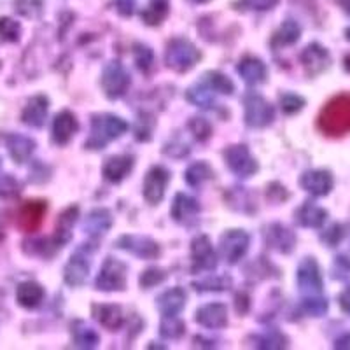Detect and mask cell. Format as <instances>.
<instances>
[{
    "label": "cell",
    "instance_id": "6da1fadb",
    "mask_svg": "<svg viewBox=\"0 0 350 350\" xmlns=\"http://www.w3.org/2000/svg\"><path fill=\"white\" fill-rule=\"evenodd\" d=\"M319 130L329 137L350 133V93L334 96L319 114Z\"/></svg>",
    "mask_w": 350,
    "mask_h": 350
},
{
    "label": "cell",
    "instance_id": "7a4b0ae2",
    "mask_svg": "<svg viewBox=\"0 0 350 350\" xmlns=\"http://www.w3.org/2000/svg\"><path fill=\"white\" fill-rule=\"evenodd\" d=\"M128 124L124 123L121 118H116V116H100V118H95L93 120V137L90 142H86L88 146H93L95 144L96 148H102L105 146L107 140L118 139L120 135H123L126 131Z\"/></svg>",
    "mask_w": 350,
    "mask_h": 350
},
{
    "label": "cell",
    "instance_id": "3957f363",
    "mask_svg": "<svg viewBox=\"0 0 350 350\" xmlns=\"http://www.w3.org/2000/svg\"><path fill=\"white\" fill-rule=\"evenodd\" d=\"M200 60V53L196 51L195 46H191L186 40H175L170 42L167 49V64L168 67L177 72H186L195 67L196 62Z\"/></svg>",
    "mask_w": 350,
    "mask_h": 350
},
{
    "label": "cell",
    "instance_id": "277c9868",
    "mask_svg": "<svg viewBox=\"0 0 350 350\" xmlns=\"http://www.w3.org/2000/svg\"><path fill=\"white\" fill-rule=\"evenodd\" d=\"M46 211H48V205H46V202H42V200H30V202H25L16 215L18 228L27 231V233L37 231L40 228V224H42Z\"/></svg>",
    "mask_w": 350,
    "mask_h": 350
},
{
    "label": "cell",
    "instance_id": "5b68a950",
    "mask_svg": "<svg viewBox=\"0 0 350 350\" xmlns=\"http://www.w3.org/2000/svg\"><path fill=\"white\" fill-rule=\"evenodd\" d=\"M245 120L251 126H267L273 120V109L259 95L245 98Z\"/></svg>",
    "mask_w": 350,
    "mask_h": 350
},
{
    "label": "cell",
    "instance_id": "8992f818",
    "mask_svg": "<svg viewBox=\"0 0 350 350\" xmlns=\"http://www.w3.org/2000/svg\"><path fill=\"white\" fill-rule=\"evenodd\" d=\"M224 156H226L228 167L240 177H251L258 170V163L251 158L245 146H233L224 152Z\"/></svg>",
    "mask_w": 350,
    "mask_h": 350
},
{
    "label": "cell",
    "instance_id": "52a82bcc",
    "mask_svg": "<svg viewBox=\"0 0 350 350\" xmlns=\"http://www.w3.org/2000/svg\"><path fill=\"white\" fill-rule=\"evenodd\" d=\"M124 282H126V277H124V265H121L120 261H114V259H107L104 268L100 270L98 279H96L98 289L121 291L124 289Z\"/></svg>",
    "mask_w": 350,
    "mask_h": 350
},
{
    "label": "cell",
    "instance_id": "ba28073f",
    "mask_svg": "<svg viewBox=\"0 0 350 350\" xmlns=\"http://www.w3.org/2000/svg\"><path fill=\"white\" fill-rule=\"evenodd\" d=\"M102 84H104L105 95L109 98H118L124 93V90L130 84V77L124 72V68L120 64H111L104 72V77H102Z\"/></svg>",
    "mask_w": 350,
    "mask_h": 350
},
{
    "label": "cell",
    "instance_id": "9c48e42d",
    "mask_svg": "<svg viewBox=\"0 0 350 350\" xmlns=\"http://www.w3.org/2000/svg\"><path fill=\"white\" fill-rule=\"evenodd\" d=\"M168 184V172L161 167H154L144 180V196L149 203L156 205L161 202L165 195V187Z\"/></svg>",
    "mask_w": 350,
    "mask_h": 350
},
{
    "label": "cell",
    "instance_id": "30bf717a",
    "mask_svg": "<svg viewBox=\"0 0 350 350\" xmlns=\"http://www.w3.org/2000/svg\"><path fill=\"white\" fill-rule=\"evenodd\" d=\"M48 104L49 102L46 96H32L27 102V105H25L23 112H21V121L25 124H28V126L40 128L44 124V121H46V116H48Z\"/></svg>",
    "mask_w": 350,
    "mask_h": 350
},
{
    "label": "cell",
    "instance_id": "8fae6325",
    "mask_svg": "<svg viewBox=\"0 0 350 350\" xmlns=\"http://www.w3.org/2000/svg\"><path fill=\"white\" fill-rule=\"evenodd\" d=\"M299 184L312 195L326 196L333 189V177L326 170H312L303 175Z\"/></svg>",
    "mask_w": 350,
    "mask_h": 350
},
{
    "label": "cell",
    "instance_id": "7c38bea8",
    "mask_svg": "<svg viewBox=\"0 0 350 350\" xmlns=\"http://www.w3.org/2000/svg\"><path fill=\"white\" fill-rule=\"evenodd\" d=\"M249 237L243 231L233 230L223 237V254L230 262H237L247 251Z\"/></svg>",
    "mask_w": 350,
    "mask_h": 350
},
{
    "label": "cell",
    "instance_id": "4fadbf2b",
    "mask_svg": "<svg viewBox=\"0 0 350 350\" xmlns=\"http://www.w3.org/2000/svg\"><path fill=\"white\" fill-rule=\"evenodd\" d=\"M77 131L76 116L68 111H62L53 121V140L60 146H65Z\"/></svg>",
    "mask_w": 350,
    "mask_h": 350
},
{
    "label": "cell",
    "instance_id": "5bb4252c",
    "mask_svg": "<svg viewBox=\"0 0 350 350\" xmlns=\"http://www.w3.org/2000/svg\"><path fill=\"white\" fill-rule=\"evenodd\" d=\"M196 321L205 327H223L228 323L226 306L221 303H212V305L202 306L196 312Z\"/></svg>",
    "mask_w": 350,
    "mask_h": 350
},
{
    "label": "cell",
    "instance_id": "9a60e30c",
    "mask_svg": "<svg viewBox=\"0 0 350 350\" xmlns=\"http://www.w3.org/2000/svg\"><path fill=\"white\" fill-rule=\"evenodd\" d=\"M301 62L310 74H319V72H323L327 67V64H329V55H327V51L323 46L312 44L301 55Z\"/></svg>",
    "mask_w": 350,
    "mask_h": 350
},
{
    "label": "cell",
    "instance_id": "2e32d148",
    "mask_svg": "<svg viewBox=\"0 0 350 350\" xmlns=\"http://www.w3.org/2000/svg\"><path fill=\"white\" fill-rule=\"evenodd\" d=\"M44 299V289L37 282H23L16 289V301L18 305L32 310L40 305Z\"/></svg>",
    "mask_w": 350,
    "mask_h": 350
},
{
    "label": "cell",
    "instance_id": "e0dca14e",
    "mask_svg": "<svg viewBox=\"0 0 350 350\" xmlns=\"http://www.w3.org/2000/svg\"><path fill=\"white\" fill-rule=\"evenodd\" d=\"M8 149L16 163H25L36 149V142L25 135H11L8 137Z\"/></svg>",
    "mask_w": 350,
    "mask_h": 350
},
{
    "label": "cell",
    "instance_id": "ac0fdd59",
    "mask_svg": "<svg viewBox=\"0 0 350 350\" xmlns=\"http://www.w3.org/2000/svg\"><path fill=\"white\" fill-rule=\"evenodd\" d=\"M184 301H186V295L183 293V289L175 287V289L167 291L161 298L158 299V308L161 310V314L165 317H175L183 310Z\"/></svg>",
    "mask_w": 350,
    "mask_h": 350
},
{
    "label": "cell",
    "instance_id": "d6986e66",
    "mask_svg": "<svg viewBox=\"0 0 350 350\" xmlns=\"http://www.w3.org/2000/svg\"><path fill=\"white\" fill-rule=\"evenodd\" d=\"M326 217L327 212L310 202H306L305 205L296 212V221H298L301 226L306 228H319L324 221H326Z\"/></svg>",
    "mask_w": 350,
    "mask_h": 350
},
{
    "label": "cell",
    "instance_id": "ffe728a7",
    "mask_svg": "<svg viewBox=\"0 0 350 350\" xmlns=\"http://www.w3.org/2000/svg\"><path fill=\"white\" fill-rule=\"evenodd\" d=\"M131 165L133 161L128 156H114V158H109L107 163L104 165V175L111 183H120L131 170Z\"/></svg>",
    "mask_w": 350,
    "mask_h": 350
},
{
    "label": "cell",
    "instance_id": "44dd1931",
    "mask_svg": "<svg viewBox=\"0 0 350 350\" xmlns=\"http://www.w3.org/2000/svg\"><path fill=\"white\" fill-rule=\"evenodd\" d=\"M239 74L243 77L245 83L259 84L265 81L267 68H265V65H262L261 60H256V58H245L243 62H240Z\"/></svg>",
    "mask_w": 350,
    "mask_h": 350
},
{
    "label": "cell",
    "instance_id": "7402d4cb",
    "mask_svg": "<svg viewBox=\"0 0 350 350\" xmlns=\"http://www.w3.org/2000/svg\"><path fill=\"white\" fill-rule=\"evenodd\" d=\"M200 207L196 200L189 198L186 195H177L174 205H172V215H174L175 221L179 223H186L187 219H193L198 214Z\"/></svg>",
    "mask_w": 350,
    "mask_h": 350
},
{
    "label": "cell",
    "instance_id": "603a6c76",
    "mask_svg": "<svg viewBox=\"0 0 350 350\" xmlns=\"http://www.w3.org/2000/svg\"><path fill=\"white\" fill-rule=\"evenodd\" d=\"M193 258L200 268H214L215 267V254L207 237H200L193 242Z\"/></svg>",
    "mask_w": 350,
    "mask_h": 350
},
{
    "label": "cell",
    "instance_id": "cb8c5ba5",
    "mask_svg": "<svg viewBox=\"0 0 350 350\" xmlns=\"http://www.w3.org/2000/svg\"><path fill=\"white\" fill-rule=\"evenodd\" d=\"M298 282L299 286H301V289L310 287V289L321 291V287H323V279H321V273H319V268L317 265H315V261L306 259L301 267H299Z\"/></svg>",
    "mask_w": 350,
    "mask_h": 350
},
{
    "label": "cell",
    "instance_id": "d4e9b609",
    "mask_svg": "<svg viewBox=\"0 0 350 350\" xmlns=\"http://www.w3.org/2000/svg\"><path fill=\"white\" fill-rule=\"evenodd\" d=\"M76 217H77L76 207L67 208V211L60 215L58 224H56V235H55L56 243H58V245H64V243H67L68 240H70V230L72 226H74V223H76Z\"/></svg>",
    "mask_w": 350,
    "mask_h": 350
},
{
    "label": "cell",
    "instance_id": "484cf974",
    "mask_svg": "<svg viewBox=\"0 0 350 350\" xmlns=\"http://www.w3.org/2000/svg\"><path fill=\"white\" fill-rule=\"evenodd\" d=\"M90 270V265L84 262L83 258L79 256H72L70 262L65 268V280H67L70 286H79L86 279V273Z\"/></svg>",
    "mask_w": 350,
    "mask_h": 350
},
{
    "label": "cell",
    "instance_id": "4316f807",
    "mask_svg": "<svg viewBox=\"0 0 350 350\" xmlns=\"http://www.w3.org/2000/svg\"><path fill=\"white\" fill-rule=\"evenodd\" d=\"M268 237H277V240H268L271 247L275 249H279L280 252H289L293 249V243H295V237L291 233L287 228L279 226V224H275L268 230Z\"/></svg>",
    "mask_w": 350,
    "mask_h": 350
},
{
    "label": "cell",
    "instance_id": "83f0119b",
    "mask_svg": "<svg viewBox=\"0 0 350 350\" xmlns=\"http://www.w3.org/2000/svg\"><path fill=\"white\" fill-rule=\"evenodd\" d=\"M98 310L100 312L96 314V319H98L102 326H105L107 329H116V327H120V324H121L120 306L102 305V306H98Z\"/></svg>",
    "mask_w": 350,
    "mask_h": 350
},
{
    "label": "cell",
    "instance_id": "f1b7e54d",
    "mask_svg": "<svg viewBox=\"0 0 350 350\" xmlns=\"http://www.w3.org/2000/svg\"><path fill=\"white\" fill-rule=\"evenodd\" d=\"M21 36V27L11 18H0V40L4 42H18Z\"/></svg>",
    "mask_w": 350,
    "mask_h": 350
},
{
    "label": "cell",
    "instance_id": "f546056e",
    "mask_svg": "<svg viewBox=\"0 0 350 350\" xmlns=\"http://www.w3.org/2000/svg\"><path fill=\"white\" fill-rule=\"evenodd\" d=\"M212 177V170L207 163H198V165H193L186 174V180L191 186H198L202 184L205 179H211Z\"/></svg>",
    "mask_w": 350,
    "mask_h": 350
},
{
    "label": "cell",
    "instance_id": "4dcf8cb0",
    "mask_svg": "<svg viewBox=\"0 0 350 350\" xmlns=\"http://www.w3.org/2000/svg\"><path fill=\"white\" fill-rule=\"evenodd\" d=\"M20 184L11 175L0 177V198H14L20 195Z\"/></svg>",
    "mask_w": 350,
    "mask_h": 350
},
{
    "label": "cell",
    "instance_id": "1f68e13d",
    "mask_svg": "<svg viewBox=\"0 0 350 350\" xmlns=\"http://www.w3.org/2000/svg\"><path fill=\"white\" fill-rule=\"evenodd\" d=\"M14 5H16V11L27 18H37L42 9L39 0H16Z\"/></svg>",
    "mask_w": 350,
    "mask_h": 350
},
{
    "label": "cell",
    "instance_id": "d6a6232c",
    "mask_svg": "<svg viewBox=\"0 0 350 350\" xmlns=\"http://www.w3.org/2000/svg\"><path fill=\"white\" fill-rule=\"evenodd\" d=\"M299 39V28L295 23H287L280 28V32L275 36V40H280V44H293Z\"/></svg>",
    "mask_w": 350,
    "mask_h": 350
},
{
    "label": "cell",
    "instance_id": "836d02e7",
    "mask_svg": "<svg viewBox=\"0 0 350 350\" xmlns=\"http://www.w3.org/2000/svg\"><path fill=\"white\" fill-rule=\"evenodd\" d=\"M280 104H282V111L286 114H295V112L301 111L303 105H305V100L298 95H284L280 98Z\"/></svg>",
    "mask_w": 350,
    "mask_h": 350
},
{
    "label": "cell",
    "instance_id": "e575fe53",
    "mask_svg": "<svg viewBox=\"0 0 350 350\" xmlns=\"http://www.w3.org/2000/svg\"><path fill=\"white\" fill-rule=\"evenodd\" d=\"M211 86L221 93H228V95L233 93V83L228 77H224L223 74H217V72L211 74Z\"/></svg>",
    "mask_w": 350,
    "mask_h": 350
},
{
    "label": "cell",
    "instance_id": "d590c367",
    "mask_svg": "<svg viewBox=\"0 0 350 350\" xmlns=\"http://www.w3.org/2000/svg\"><path fill=\"white\" fill-rule=\"evenodd\" d=\"M305 306H306V312L312 315H315V317H321V315L324 314V312L327 310V301L326 299H306L305 301Z\"/></svg>",
    "mask_w": 350,
    "mask_h": 350
},
{
    "label": "cell",
    "instance_id": "8d00e7d4",
    "mask_svg": "<svg viewBox=\"0 0 350 350\" xmlns=\"http://www.w3.org/2000/svg\"><path fill=\"white\" fill-rule=\"evenodd\" d=\"M163 279H165L163 271L148 270L142 277H140V284H142L144 287H151V286H156V284H159Z\"/></svg>",
    "mask_w": 350,
    "mask_h": 350
},
{
    "label": "cell",
    "instance_id": "74e56055",
    "mask_svg": "<svg viewBox=\"0 0 350 350\" xmlns=\"http://www.w3.org/2000/svg\"><path fill=\"white\" fill-rule=\"evenodd\" d=\"M191 130L195 131V135L198 137V139H207L208 135H211V126H208L207 121H203V120H198V118H195V120L191 121Z\"/></svg>",
    "mask_w": 350,
    "mask_h": 350
},
{
    "label": "cell",
    "instance_id": "f35d334b",
    "mask_svg": "<svg viewBox=\"0 0 350 350\" xmlns=\"http://www.w3.org/2000/svg\"><path fill=\"white\" fill-rule=\"evenodd\" d=\"M340 305H342L343 310L349 312V314H350V287H349V289L343 291L342 296H340Z\"/></svg>",
    "mask_w": 350,
    "mask_h": 350
},
{
    "label": "cell",
    "instance_id": "ab89813d",
    "mask_svg": "<svg viewBox=\"0 0 350 350\" xmlns=\"http://www.w3.org/2000/svg\"><path fill=\"white\" fill-rule=\"evenodd\" d=\"M336 349H350V334H347V336H343L342 340H338Z\"/></svg>",
    "mask_w": 350,
    "mask_h": 350
},
{
    "label": "cell",
    "instance_id": "60d3db41",
    "mask_svg": "<svg viewBox=\"0 0 350 350\" xmlns=\"http://www.w3.org/2000/svg\"><path fill=\"white\" fill-rule=\"evenodd\" d=\"M345 68L350 72V55H347V58H345Z\"/></svg>",
    "mask_w": 350,
    "mask_h": 350
},
{
    "label": "cell",
    "instance_id": "b9f144b4",
    "mask_svg": "<svg viewBox=\"0 0 350 350\" xmlns=\"http://www.w3.org/2000/svg\"><path fill=\"white\" fill-rule=\"evenodd\" d=\"M347 39L350 40V28H349V30H347Z\"/></svg>",
    "mask_w": 350,
    "mask_h": 350
}]
</instances>
